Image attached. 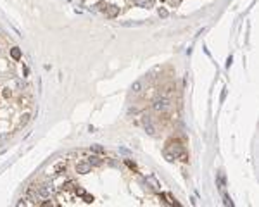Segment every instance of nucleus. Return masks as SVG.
<instances>
[{"label":"nucleus","mask_w":259,"mask_h":207,"mask_svg":"<svg viewBox=\"0 0 259 207\" xmlns=\"http://www.w3.org/2000/svg\"><path fill=\"white\" fill-rule=\"evenodd\" d=\"M105 11H107L109 17H116V16L119 14V7H116V5H107V7H105Z\"/></svg>","instance_id":"5"},{"label":"nucleus","mask_w":259,"mask_h":207,"mask_svg":"<svg viewBox=\"0 0 259 207\" xmlns=\"http://www.w3.org/2000/svg\"><path fill=\"white\" fill-rule=\"evenodd\" d=\"M159 16L161 17H168V11L166 9H159Z\"/></svg>","instance_id":"11"},{"label":"nucleus","mask_w":259,"mask_h":207,"mask_svg":"<svg viewBox=\"0 0 259 207\" xmlns=\"http://www.w3.org/2000/svg\"><path fill=\"white\" fill-rule=\"evenodd\" d=\"M11 55H12V59H16V60L21 59V50H19V47L11 48Z\"/></svg>","instance_id":"6"},{"label":"nucleus","mask_w":259,"mask_h":207,"mask_svg":"<svg viewBox=\"0 0 259 207\" xmlns=\"http://www.w3.org/2000/svg\"><path fill=\"white\" fill-rule=\"evenodd\" d=\"M164 154H166V159L168 161H174L176 157L183 155V147H181L180 143H169Z\"/></svg>","instance_id":"1"},{"label":"nucleus","mask_w":259,"mask_h":207,"mask_svg":"<svg viewBox=\"0 0 259 207\" xmlns=\"http://www.w3.org/2000/svg\"><path fill=\"white\" fill-rule=\"evenodd\" d=\"M135 5L142 9H150L152 7V0H135Z\"/></svg>","instance_id":"4"},{"label":"nucleus","mask_w":259,"mask_h":207,"mask_svg":"<svg viewBox=\"0 0 259 207\" xmlns=\"http://www.w3.org/2000/svg\"><path fill=\"white\" fill-rule=\"evenodd\" d=\"M169 109V100L164 99V97H161V99H155L154 100V111L157 112H164Z\"/></svg>","instance_id":"2"},{"label":"nucleus","mask_w":259,"mask_h":207,"mask_svg":"<svg viewBox=\"0 0 259 207\" xmlns=\"http://www.w3.org/2000/svg\"><path fill=\"white\" fill-rule=\"evenodd\" d=\"M88 162H90V164H93V166H100V164H102V161H100L99 157H95V155H93V157L88 161Z\"/></svg>","instance_id":"8"},{"label":"nucleus","mask_w":259,"mask_h":207,"mask_svg":"<svg viewBox=\"0 0 259 207\" xmlns=\"http://www.w3.org/2000/svg\"><path fill=\"white\" fill-rule=\"evenodd\" d=\"M92 150H93V152H97V154H102L104 148L100 147V145H92Z\"/></svg>","instance_id":"10"},{"label":"nucleus","mask_w":259,"mask_h":207,"mask_svg":"<svg viewBox=\"0 0 259 207\" xmlns=\"http://www.w3.org/2000/svg\"><path fill=\"white\" fill-rule=\"evenodd\" d=\"M90 169H92V164H90V162H81V164H78V166H76V171L80 174L90 173Z\"/></svg>","instance_id":"3"},{"label":"nucleus","mask_w":259,"mask_h":207,"mask_svg":"<svg viewBox=\"0 0 259 207\" xmlns=\"http://www.w3.org/2000/svg\"><path fill=\"white\" fill-rule=\"evenodd\" d=\"M83 200H85L86 204H92V202H93V197L88 195V193H83Z\"/></svg>","instance_id":"9"},{"label":"nucleus","mask_w":259,"mask_h":207,"mask_svg":"<svg viewBox=\"0 0 259 207\" xmlns=\"http://www.w3.org/2000/svg\"><path fill=\"white\" fill-rule=\"evenodd\" d=\"M142 86H144V79H140V81H135L133 86H131V90H133L135 93H138V92H142Z\"/></svg>","instance_id":"7"}]
</instances>
